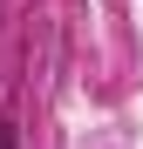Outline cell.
<instances>
[{"mask_svg": "<svg viewBox=\"0 0 143 149\" xmlns=\"http://www.w3.org/2000/svg\"><path fill=\"white\" fill-rule=\"evenodd\" d=\"M7 142H14V129H7V122H0V149H7Z\"/></svg>", "mask_w": 143, "mask_h": 149, "instance_id": "obj_1", "label": "cell"}]
</instances>
